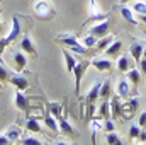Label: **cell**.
<instances>
[{
  "label": "cell",
  "instance_id": "6da1fadb",
  "mask_svg": "<svg viewBox=\"0 0 146 145\" xmlns=\"http://www.w3.org/2000/svg\"><path fill=\"white\" fill-rule=\"evenodd\" d=\"M54 41H56L58 44L66 46V48H68L70 51H73V53H78V55H90V50L85 48V46L80 43V39L75 36L73 33H60V34L54 36Z\"/></svg>",
  "mask_w": 146,
  "mask_h": 145
},
{
  "label": "cell",
  "instance_id": "7a4b0ae2",
  "mask_svg": "<svg viewBox=\"0 0 146 145\" xmlns=\"http://www.w3.org/2000/svg\"><path fill=\"white\" fill-rule=\"evenodd\" d=\"M34 15L39 21H51L56 15L54 5L49 0H36L34 3Z\"/></svg>",
  "mask_w": 146,
  "mask_h": 145
},
{
  "label": "cell",
  "instance_id": "3957f363",
  "mask_svg": "<svg viewBox=\"0 0 146 145\" xmlns=\"http://www.w3.org/2000/svg\"><path fill=\"white\" fill-rule=\"evenodd\" d=\"M88 65H90V60H82L80 63L76 62V65H75V68L72 72V75L75 77V94L76 96H80V82H82V77L87 72Z\"/></svg>",
  "mask_w": 146,
  "mask_h": 145
},
{
  "label": "cell",
  "instance_id": "277c9868",
  "mask_svg": "<svg viewBox=\"0 0 146 145\" xmlns=\"http://www.w3.org/2000/svg\"><path fill=\"white\" fill-rule=\"evenodd\" d=\"M22 22H21V15H14L12 17V28H10V33L5 36V41H7V44H10L12 41H15V39H19V38L22 36Z\"/></svg>",
  "mask_w": 146,
  "mask_h": 145
},
{
  "label": "cell",
  "instance_id": "5b68a950",
  "mask_svg": "<svg viewBox=\"0 0 146 145\" xmlns=\"http://www.w3.org/2000/svg\"><path fill=\"white\" fill-rule=\"evenodd\" d=\"M139 106V99L138 97H129L126 103H122V111H121V116L124 118V119H131L133 116H134V113H136V109Z\"/></svg>",
  "mask_w": 146,
  "mask_h": 145
},
{
  "label": "cell",
  "instance_id": "8992f818",
  "mask_svg": "<svg viewBox=\"0 0 146 145\" xmlns=\"http://www.w3.org/2000/svg\"><path fill=\"white\" fill-rule=\"evenodd\" d=\"M19 48H21L22 51H26L27 55H31L33 58L37 56V48H36V44H34V39L29 36V34H22V36H21Z\"/></svg>",
  "mask_w": 146,
  "mask_h": 145
},
{
  "label": "cell",
  "instance_id": "52a82bcc",
  "mask_svg": "<svg viewBox=\"0 0 146 145\" xmlns=\"http://www.w3.org/2000/svg\"><path fill=\"white\" fill-rule=\"evenodd\" d=\"M14 104H15V108L21 109L22 113H26V114H29V111H31V106H29V99H27V96L24 94V91H15V94H14Z\"/></svg>",
  "mask_w": 146,
  "mask_h": 145
},
{
  "label": "cell",
  "instance_id": "ba28073f",
  "mask_svg": "<svg viewBox=\"0 0 146 145\" xmlns=\"http://www.w3.org/2000/svg\"><path fill=\"white\" fill-rule=\"evenodd\" d=\"M109 26H110V22L107 21V19H104V21H99V22H95L92 28H90V34H94V36L97 38H102V36H106L107 33H109Z\"/></svg>",
  "mask_w": 146,
  "mask_h": 145
},
{
  "label": "cell",
  "instance_id": "9c48e42d",
  "mask_svg": "<svg viewBox=\"0 0 146 145\" xmlns=\"http://www.w3.org/2000/svg\"><path fill=\"white\" fill-rule=\"evenodd\" d=\"M143 50H145V44H143V41H139V39H133V43H131V46H129V55H131V58L138 63L141 58H143Z\"/></svg>",
  "mask_w": 146,
  "mask_h": 145
},
{
  "label": "cell",
  "instance_id": "30bf717a",
  "mask_svg": "<svg viewBox=\"0 0 146 145\" xmlns=\"http://www.w3.org/2000/svg\"><path fill=\"white\" fill-rule=\"evenodd\" d=\"M115 91H117V94L121 96V99H129V97L134 96V94H133V89H131V84H129L127 79H121V80L117 82Z\"/></svg>",
  "mask_w": 146,
  "mask_h": 145
},
{
  "label": "cell",
  "instance_id": "8fae6325",
  "mask_svg": "<svg viewBox=\"0 0 146 145\" xmlns=\"http://www.w3.org/2000/svg\"><path fill=\"white\" fill-rule=\"evenodd\" d=\"M90 65H94L99 72H110V70L114 68L112 60H109V58H100V56L92 58V60H90Z\"/></svg>",
  "mask_w": 146,
  "mask_h": 145
},
{
  "label": "cell",
  "instance_id": "7c38bea8",
  "mask_svg": "<svg viewBox=\"0 0 146 145\" xmlns=\"http://www.w3.org/2000/svg\"><path fill=\"white\" fill-rule=\"evenodd\" d=\"M9 82L15 87V89H19V91H27L29 89V80L24 77V75H21L19 72L15 73H10V79H9Z\"/></svg>",
  "mask_w": 146,
  "mask_h": 145
},
{
  "label": "cell",
  "instance_id": "4fadbf2b",
  "mask_svg": "<svg viewBox=\"0 0 146 145\" xmlns=\"http://www.w3.org/2000/svg\"><path fill=\"white\" fill-rule=\"evenodd\" d=\"M126 73H127L129 84L133 85V94L136 96V94H138V85H139V82H141V70H138L136 67H133V68H129Z\"/></svg>",
  "mask_w": 146,
  "mask_h": 145
},
{
  "label": "cell",
  "instance_id": "5bb4252c",
  "mask_svg": "<svg viewBox=\"0 0 146 145\" xmlns=\"http://www.w3.org/2000/svg\"><path fill=\"white\" fill-rule=\"evenodd\" d=\"M58 126H60V133L63 135V137H76L78 133H76V130L73 128L72 125L68 123V119L65 118V116H61L60 119H58Z\"/></svg>",
  "mask_w": 146,
  "mask_h": 145
},
{
  "label": "cell",
  "instance_id": "9a60e30c",
  "mask_svg": "<svg viewBox=\"0 0 146 145\" xmlns=\"http://www.w3.org/2000/svg\"><path fill=\"white\" fill-rule=\"evenodd\" d=\"M121 15H122V19L127 21L131 26H139V21H138V17H136V12L131 10L127 5H121Z\"/></svg>",
  "mask_w": 146,
  "mask_h": 145
},
{
  "label": "cell",
  "instance_id": "2e32d148",
  "mask_svg": "<svg viewBox=\"0 0 146 145\" xmlns=\"http://www.w3.org/2000/svg\"><path fill=\"white\" fill-rule=\"evenodd\" d=\"M110 116L115 119L121 116V111H122V101H121V96H110Z\"/></svg>",
  "mask_w": 146,
  "mask_h": 145
},
{
  "label": "cell",
  "instance_id": "e0dca14e",
  "mask_svg": "<svg viewBox=\"0 0 146 145\" xmlns=\"http://www.w3.org/2000/svg\"><path fill=\"white\" fill-rule=\"evenodd\" d=\"M12 60H14V70L15 72H22L24 68H26V65H27V58H26V55H22L21 51H15L14 55H12Z\"/></svg>",
  "mask_w": 146,
  "mask_h": 145
},
{
  "label": "cell",
  "instance_id": "ac0fdd59",
  "mask_svg": "<svg viewBox=\"0 0 146 145\" xmlns=\"http://www.w3.org/2000/svg\"><path fill=\"white\" fill-rule=\"evenodd\" d=\"M5 135L9 137V140H10V142L17 144V142L21 140V137H22V130H21V126H19V125H10V126L5 130Z\"/></svg>",
  "mask_w": 146,
  "mask_h": 145
},
{
  "label": "cell",
  "instance_id": "d6986e66",
  "mask_svg": "<svg viewBox=\"0 0 146 145\" xmlns=\"http://www.w3.org/2000/svg\"><path fill=\"white\" fill-rule=\"evenodd\" d=\"M122 46H124V44H122V41H121V39H114V41L110 43L104 51H106V55H107L109 58H112V56H119V53H121Z\"/></svg>",
  "mask_w": 146,
  "mask_h": 145
},
{
  "label": "cell",
  "instance_id": "ffe728a7",
  "mask_svg": "<svg viewBox=\"0 0 146 145\" xmlns=\"http://www.w3.org/2000/svg\"><path fill=\"white\" fill-rule=\"evenodd\" d=\"M100 85H102V82L100 80H97L90 89H88V92H87V103L88 104H92V103H95L97 99H99V94H100Z\"/></svg>",
  "mask_w": 146,
  "mask_h": 145
},
{
  "label": "cell",
  "instance_id": "44dd1931",
  "mask_svg": "<svg viewBox=\"0 0 146 145\" xmlns=\"http://www.w3.org/2000/svg\"><path fill=\"white\" fill-rule=\"evenodd\" d=\"M129 68H133V62H131V58H129L127 55L119 56V60H117V70H119L121 73H126Z\"/></svg>",
  "mask_w": 146,
  "mask_h": 145
},
{
  "label": "cell",
  "instance_id": "7402d4cb",
  "mask_svg": "<svg viewBox=\"0 0 146 145\" xmlns=\"http://www.w3.org/2000/svg\"><path fill=\"white\" fill-rule=\"evenodd\" d=\"M44 125H46V128H49L53 133H60V126H58V119L51 114V113H48V114H44Z\"/></svg>",
  "mask_w": 146,
  "mask_h": 145
},
{
  "label": "cell",
  "instance_id": "603a6c76",
  "mask_svg": "<svg viewBox=\"0 0 146 145\" xmlns=\"http://www.w3.org/2000/svg\"><path fill=\"white\" fill-rule=\"evenodd\" d=\"M24 126L31 133H42V126L39 125V121H37L36 118H27L26 123H24Z\"/></svg>",
  "mask_w": 146,
  "mask_h": 145
},
{
  "label": "cell",
  "instance_id": "cb8c5ba5",
  "mask_svg": "<svg viewBox=\"0 0 146 145\" xmlns=\"http://www.w3.org/2000/svg\"><path fill=\"white\" fill-rule=\"evenodd\" d=\"M63 55H65V62H66V72L72 73L73 68H75V65H76V58H75L73 51H70L68 48L63 50Z\"/></svg>",
  "mask_w": 146,
  "mask_h": 145
},
{
  "label": "cell",
  "instance_id": "d4e9b609",
  "mask_svg": "<svg viewBox=\"0 0 146 145\" xmlns=\"http://www.w3.org/2000/svg\"><path fill=\"white\" fill-rule=\"evenodd\" d=\"M110 96H112V85H110V80H102L99 97L104 101V99H110Z\"/></svg>",
  "mask_w": 146,
  "mask_h": 145
},
{
  "label": "cell",
  "instance_id": "484cf974",
  "mask_svg": "<svg viewBox=\"0 0 146 145\" xmlns=\"http://www.w3.org/2000/svg\"><path fill=\"white\" fill-rule=\"evenodd\" d=\"M114 39H115V38H114V36H109V34H106V36L99 38V39H97V44H95L97 51H99V53H100V51H104V50L109 46V44L112 43V41H114Z\"/></svg>",
  "mask_w": 146,
  "mask_h": 145
},
{
  "label": "cell",
  "instance_id": "4316f807",
  "mask_svg": "<svg viewBox=\"0 0 146 145\" xmlns=\"http://www.w3.org/2000/svg\"><path fill=\"white\" fill-rule=\"evenodd\" d=\"M99 118H100V119H107V118H110V103H109V99H104V103L100 104V108H99Z\"/></svg>",
  "mask_w": 146,
  "mask_h": 145
},
{
  "label": "cell",
  "instance_id": "83f0119b",
  "mask_svg": "<svg viewBox=\"0 0 146 145\" xmlns=\"http://www.w3.org/2000/svg\"><path fill=\"white\" fill-rule=\"evenodd\" d=\"M80 43L85 46V48H88V50H92V48H95V44H97V38L94 36V34H87V36H83L80 39Z\"/></svg>",
  "mask_w": 146,
  "mask_h": 145
},
{
  "label": "cell",
  "instance_id": "f1b7e54d",
  "mask_svg": "<svg viewBox=\"0 0 146 145\" xmlns=\"http://www.w3.org/2000/svg\"><path fill=\"white\" fill-rule=\"evenodd\" d=\"M106 142H107V144H110V145H122V144H124V142L121 140L119 133H115V130H114V132H107Z\"/></svg>",
  "mask_w": 146,
  "mask_h": 145
},
{
  "label": "cell",
  "instance_id": "f546056e",
  "mask_svg": "<svg viewBox=\"0 0 146 145\" xmlns=\"http://www.w3.org/2000/svg\"><path fill=\"white\" fill-rule=\"evenodd\" d=\"M49 113H51L56 119H60V118L63 116V106H61L60 103H51V104H49Z\"/></svg>",
  "mask_w": 146,
  "mask_h": 145
},
{
  "label": "cell",
  "instance_id": "4dcf8cb0",
  "mask_svg": "<svg viewBox=\"0 0 146 145\" xmlns=\"http://www.w3.org/2000/svg\"><path fill=\"white\" fill-rule=\"evenodd\" d=\"M17 144H22V145H42L44 142L39 140V138H36L34 135H29V137H22Z\"/></svg>",
  "mask_w": 146,
  "mask_h": 145
},
{
  "label": "cell",
  "instance_id": "1f68e13d",
  "mask_svg": "<svg viewBox=\"0 0 146 145\" xmlns=\"http://www.w3.org/2000/svg\"><path fill=\"white\" fill-rule=\"evenodd\" d=\"M139 132H141V126H139L138 123H134V125H131V126H129V133H127V137H129L131 140H138Z\"/></svg>",
  "mask_w": 146,
  "mask_h": 145
},
{
  "label": "cell",
  "instance_id": "d6a6232c",
  "mask_svg": "<svg viewBox=\"0 0 146 145\" xmlns=\"http://www.w3.org/2000/svg\"><path fill=\"white\" fill-rule=\"evenodd\" d=\"M133 10L136 12V15H138V14H145L146 15V2L145 0H138V2H134Z\"/></svg>",
  "mask_w": 146,
  "mask_h": 145
},
{
  "label": "cell",
  "instance_id": "836d02e7",
  "mask_svg": "<svg viewBox=\"0 0 146 145\" xmlns=\"http://www.w3.org/2000/svg\"><path fill=\"white\" fill-rule=\"evenodd\" d=\"M9 79H10V72L0 60V82H9Z\"/></svg>",
  "mask_w": 146,
  "mask_h": 145
},
{
  "label": "cell",
  "instance_id": "e575fe53",
  "mask_svg": "<svg viewBox=\"0 0 146 145\" xmlns=\"http://www.w3.org/2000/svg\"><path fill=\"white\" fill-rule=\"evenodd\" d=\"M99 128H102V125L95 119V121H92V144H95L97 140H95V137H97V130Z\"/></svg>",
  "mask_w": 146,
  "mask_h": 145
},
{
  "label": "cell",
  "instance_id": "d590c367",
  "mask_svg": "<svg viewBox=\"0 0 146 145\" xmlns=\"http://www.w3.org/2000/svg\"><path fill=\"white\" fill-rule=\"evenodd\" d=\"M104 130H106V132H114V130H115V123H114L110 118L104 119Z\"/></svg>",
  "mask_w": 146,
  "mask_h": 145
},
{
  "label": "cell",
  "instance_id": "8d00e7d4",
  "mask_svg": "<svg viewBox=\"0 0 146 145\" xmlns=\"http://www.w3.org/2000/svg\"><path fill=\"white\" fill-rule=\"evenodd\" d=\"M138 125H139L141 128H146V111H143V113L139 114V119H138Z\"/></svg>",
  "mask_w": 146,
  "mask_h": 145
},
{
  "label": "cell",
  "instance_id": "74e56055",
  "mask_svg": "<svg viewBox=\"0 0 146 145\" xmlns=\"http://www.w3.org/2000/svg\"><path fill=\"white\" fill-rule=\"evenodd\" d=\"M9 44H7V41H5V38H0V60H2V56H3V51H5V48H7Z\"/></svg>",
  "mask_w": 146,
  "mask_h": 145
},
{
  "label": "cell",
  "instance_id": "f35d334b",
  "mask_svg": "<svg viewBox=\"0 0 146 145\" xmlns=\"http://www.w3.org/2000/svg\"><path fill=\"white\" fill-rule=\"evenodd\" d=\"M138 65H139V68H141V75H146V58H141V60L138 62Z\"/></svg>",
  "mask_w": 146,
  "mask_h": 145
},
{
  "label": "cell",
  "instance_id": "ab89813d",
  "mask_svg": "<svg viewBox=\"0 0 146 145\" xmlns=\"http://www.w3.org/2000/svg\"><path fill=\"white\" fill-rule=\"evenodd\" d=\"M138 21H139V26H145V29H146V15L145 14H138Z\"/></svg>",
  "mask_w": 146,
  "mask_h": 145
},
{
  "label": "cell",
  "instance_id": "60d3db41",
  "mask_svg": "<svg viewBox=\"0 0 146 145\" xmlns=\"http://www.w3.org/2000/svg\"><path fill=\"white\" fill-rule=\"evenodd\" d=\"M7 144H10V140H9V137L5 133H2L0 135V145H7Z\"/></svg>",
  "mask_w": 146,
  "mask_h": 145
},
{
  "label": "cell",
  "instance_id": "b9f144b4",
  "mask_svg": "<svg viewBox=\"0 0 146 145\" xmlns=\"http://www.w3.org/2000/svg\"><path fill=\"white\" fill-rule=\"evenodd\" d=\"M138 140H139V142H146V128H141V132H139V137H138Z\"/></svg>",
  "mask_w": 146,
  "mask_h": 145
},
{
  "label": "cell",
  "instance_id": "7bdbcfd3",
  "mask_svg": "<svg viewBox=\"0 0 146 145\" xmlns=\"http://www.w3.org/2000/svg\"><path fill=\"white\" fill-rule=\"evenodd\" d=\"M127 2H131V0H121V5H126Z\"/></svg>",
  "mask_w": 146,
  "mask_h": 145
},
{
  "label": "cell",
  "instance_id": "ee69618b",
  "mask_svg": "<svg viewBox=\"0 0 146 145\" xmlns=\"http://www.w3.org/2000/svg\"><path fill=\"white\" fill-rule=\"evenodd\" d=\"M2 31H3V24H2V21H0V34H2Z\"/></svg>",
  "mask_w": 146,
  "mask_h": 145
},
{
  "label": "cell",
  "instance_id": "f6af8a7d",
  "mask_svg": "<svg viewBox=\"0 0 146 145\" xmlns=\"http://www.w3.org/2000/svg\"><path fill=\"white\" fill-rule=\"evenodd\" d=\"M143 58H146V46H145V50H143Z\"/></svg>",
  "mask_w": 146,
  "mask_h": 145
},
{
  "label": "cell",
  "instance_id": "bcb514c9",
  "mask_svg": "<svg viewBox=\"0 0 146 145\" xmlns=\"http://www.w3.org/2000/svg\"><path fill=\"white\" fill-rule=\"evenodd\" d=\"M2 89H3V82H0V92H2Z\"/></svg>",
  "mask_w": 146,
  "mask_h": 145
}]
</instances>
